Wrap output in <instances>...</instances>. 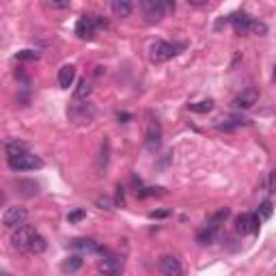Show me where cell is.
<instances>
[{"instance_id":"ac0fdd59","label":"cell","mask_w":276,"mask_h":276,"mask_svg":"<svg viewBox=\"0 0 276 276\" xmlns=\"http://www.w3.org/2000/svg\"><path fill=\"white\" fill-rule=\"evenodd\" d=\"M4 151H6V158H18L22 154H28V147H26V142L16 138V140H9L4 144Z\"/></svg>"},{"instance_id":"74e56055","label":"cell","mask_w":276,"mask_h":276,"mask_svg":"<svg viewBox=\"0 0 276 276\" xmlns=\"http://www.w3.org/2000/svg\"><path fill=\"white\" fill-rule=\"evenodd\" d=\"M274 80H276V69H274Z\"/></svg>"},{"instance_id":"44dd1931","label":"cell","mask_w":276,"mask_h":276,"mask_svg":"<svg viewBox=\"0 0 276 276\" xmlns=\"http://www.w3.org/2000/svg\"><path fill=\"white\" fill-rule=\"evenodd\" d=\"M229 214H231L229 207H222V210L216 212V214H214V216L210 218V222H207V226H214V229H220V224H222L224 220L229 218Z\"/></svg>"},{"instance_id":"6da1fadb","label":"cell","mask_w":276,"mask_h":276,"mask_svg":"<svg viewBox=\"0 0 276 276\" xmlns=\"http://www.w3.org/2000/svg\"><path fill=\"white\" fill-rule=\"evenodd\" d=\"M106 26H108V22L102 16L86 13V16H82L78 20V24H76V34H78L80 39H93L95 32H98L100 28H106Z\"/></svg>"},{"instance_id":"836d02e7","label":"cell","mask_w":276,"mask_h":276,"mask_svg":"<svg viewBox=\"0 0 276 276\" xmlns=\"http://www.w3.org/2000/svg\"><path fill=\"white\" fill-rule=\"evenodd\" d=\"M116 205H123V188H116Z\"/></svg>"},{"instance_id":"4316f807","label":"cell","mask_w":276,"mask_h":276,"mask_svg":"<svg viewBox=\"0 0 276 276\" xmlns=\"http://www.w3.org/2000/svg\"><path fill=\"white\" fill-rule=\"evenodd\" d=\"M108 154H110L108 140H104V144H102V151H100V160H98V170H100V175H102V172L106 170V166H108Z\"/></svg>"},{"instance_id":"cb8c5ba5","label":"cell","mask_w":276,"mask_h":276,"mask_svg":"<svg viewBox=\"0 0 276 276\" xmlns=\"http://www.w3.org/2000/svg\"><path fill=\"white\" fill-rule=\"evenodd\" d=\"M188 108H190V112H198V114L210 112V110L214 108V100H201V102L188 104Z\"/></svg>"},{"instance_id":"7c38bea8","label":"cell","mask_w":276,"mask_h":276,"mask_svg":"<svg viewBox=\"0 0 276 276\" xmlns=\"http://www.w3.org/2000/svg\"><path fill=\"white\" fill-rule=\"evenodd\" d=\"M259 222H261V218L254 216V214H240L238 220H236V229H238V233H242V236H246V233H257Z\"/></svg>"},{"instance_id":"8992f818","label":"cell","mask_w":276,"mask_h":276,"mask_svg":"<svg viewBox=\"0 0 276 276\" xmlns=\"http://www.w3.org/2000/svg\"><path fill=\"white\" fill-rule=\"evenodd\" d=\"M34 236H37V231H34L32 226H28V224L18 226L11 236V246L20 252H30V242Z\"/></svg>"},{"instance_id":"4dcf8cb0","label":"cell","mask_w":276,"mask_h":276,"mask_svg":"<svg viewBox=\"0 0 276 276\" xmlns=\"http://www.w3.org/2000/svg\"><path fill=\"white\" fill-rule=\"evenodd\" d=\"M82 218H86V212H82V210H76V212H72L67 216L69 222H78V220H82Z\"/></svg>"},{"instance_id":"d4e9b609","label":"cell","mask_w":276,"mask_h":276,"mask_svg":"<svg viewBox=\"0 0 276 276\" xmlns=\"http://www.w3.org/2000/svg\"><path fill=\"white\" fill-rule=\"evenodd\" d=\"M259 190H264V192H274L276 190V170H270L264 179H261Z\"/></svg>"},{"instance_id":"8d00e7d4","label":"cell","mask_w":276,"mask_h":276,"mask_svg":"<svg viewBox=\"0 0 276 276\" xmlns=\"http://www.w3.org/2000/svg\"><path fill=\"white\" fill-rule=\"evenodd\" d=\"M188 4H194V6H205L207 0H188Z\"/></svg>"},{"instance_id":"9a60e30c","label":"cell","mask_w":276,"mask_h":276,"mask_svg":"<svg viewBox=\"0 0 276 276\" xmlns=\"http://www.w3.org/2000/svg\"><path fill=\"white\" fill-rule=\"evenodd\" d=\"M229 22L236 26V30L238 32H248V28H250V22H252V18L248 16V13L244 11H240V13H233V16L229 18Z\"/></svg>"},{"instance_id":"f1b7e54d","label":"cell","mask_w":276,"mask_h":276,"mask_svg":"<svg viewBox=\"0 0 276 276\" xmlns=\"http://www.w3.org/2000/svg\"><path fill=\"white\" fill-rule=\"evenodd\" d=\"M248 32H250V34H259V37H261V34H266V32H268V26H266L264 22H259V20H252V22H250V28H248Z\"/></svg>"},{"instance_id":"1f68e13d","label":"cell","mask_w":276,"mask_h":276,"mask_svg":"<svg viewBox=\"0 0 276 276\" xmlns=\"http://www.w3.org/2000/svg\"><path fill=\"white\" fill-rule=\"evenodd\" d=\"M46 4H48V9H69L72 6V2H54V0H50Z\"/></svg>"},{"instance_id":"2e32d148","label":"cell","mask_w":276,"mask_h":276,"mask_svg":"<svg viewBox=\"0 0 276 276\" xmlns=\"http://www.w3.org/2000/svg\"><path fill=\"white\" fill-rule=\"evenodd\" d=\"M74 78H76V67L74 65H63L58 69V84H60V88L72 86Z\"/></svg>"},{"instance_id":"ba28073f","label":"cell","mask_w":276,"mask_h":276,"mask_svg":"<svg viewBox=\"0 0 276 276\" xmlns=\"http://www.w3.org/2000/svg\"><path fill=\"white\" fill-rule=\"evenodd\" d=\"M123 268H126V261L123 257H116V254H106V259L100 261L98 270L106 276H121Z\"/></svg>"},{"instance_id":"d6986e66","label":"cell","mask_w":276,"mask_h":276,"mask_svg":"<svg viewBox=\"0 0 276 276\" xmlns=\"http://www.w3.org/2000/svg\"><path fill=\"white\" fill-rule=\"evenodd\" d=\"M91 93H93L91 82H88V80H80L78 86H76V91H74V100L76 102H86L88 98H91Z\"/></svg>"},{"instance_id":"603a6c76","label":"cell","mask_w":276,"mask_h":276,"mask_svg":"<svg viewBox=\"0 0 276 276\" xmlns=\"http://www.w3.org/2000/svg\"><path fill=\"white\" fill-rule=\"evenodd\" d=\"M63 272H78L80 268H82V257L80 254H72V257H67L65 261H63Z\"/></svg>"},{"instance_id":"7402d4cb","label":"cell","mask_w":276,"mask_h":276,"mask_svg":"<svg viewBox=\"0 0 276 276\" xmlns=\"http://www.w3.org/2000/svg\"><path fill=\"white\" fill-rule=\"evenodd\" d=\"M72 248H78V250H100V246L95 244L93 240H86V238H78V240H72L69 242Z\"/></svg>"},{"instance_id":"52a82bcc","label":"cell","mask_w":276,"mask_h":276,"mask_svg":"<svg viewBox=\"0 0 276 276\" xmlns=\"http://www.w3.org/2000/svg\"><path fill=\"white\" fill-rule=\"evenodd\" d=\"M26 218H28L26 207L11 205V207H6L4 214H2V224L6 226V229H18V226H22L26 222Z\"/></svg>"},{"instance_id":"d590c367","label":"cell","mask_w":276,"mask_h":276,"mask_svg":"<svg viewBox=\"0 0 276 276\" xmlns=\"http://www.w3.org/2000/svg\"><path fill=\"white\" fill-rule=\"evenodd\" d=\"M116 119H119L121 123H128V119H132V116H130L128 112H119V114H116Z\"/></svg>"},{"instance_id":"30bf717a","label":"cell","mask_w":276,"mask_h":276,"mask_svg":"<svg viewBox=\"0 0 276 276\" xmlns=\"http://www.w3.org/2000/svg\"><path fill=\"white\" fill-rule=\"evenodd\" d=\"M257 102H259L257 88H246V91H242L240 95H236V98L231 100V106L236 110H248V108H252Z\"/></svg>"},{"instance_id":"7a4b0ae2","label":"cell","mask_w":276,"mask_h":276,"mask_svg":"<svg viewBox=\"0 0 276 276\" xmlns=\"http://www.w3.org/2000/svg\"><path fill=\"white\" fill-rule=\"evenodd\" d=\"M184 44H168V41H156L149 50L151 63H166L172 56H177L179 50H184Z\"/></svg>"},{"instance_id":"f546056e","label":"cell","mask_w":276,"mask_h":276,"mask_svg":"<svg viewBox=\"0 0 276 276\" xmlns=\"http://www.w3.org/2000/svg\"><path fill=\"white\" fill-rule=\"evenodd\" d=\"M259 216L264 218V220H268V218L272 216V203L270 201H264V203L259 205Z\"/></svg>"},{"instance_id":"4fadbf2b","label":"cell","mask_w":276,"mask_h":276,"mask_svg":"<svg viewBox=\"0 0 276 276\" xmlns=\"http://www.w3.org/2000/svg\"><path fill=\"white\" fill-rule=\"evenodd\" d=\"M240 126H250V119H246V116H242V114H231V116H226V119H218V123H216L218 130H233Z\"/></svg>"},{"instance_id":"5b68a950","label":"cell","mask_w":276,"mask_h":276,"mask_svg":"<svg viewBox=\"0 0 276 276\" xmlns=\"http://www.w3.org/2000/svg\"><path fill=\"white\" fill-rule=\"evenodd\" d=\"M6 164H9V168L11 170H16V172H22V170H34V168H41L44 166V160H41L39 156H34V154H22V156H18V158H6Z\"/></svg>"},{"instance_id":"484cf974","label":"cell","mask_w":276,"mask_h":276,"mask_svg":"<svg viewBox=\"0 0 276 276\" xmlns=\"http://www.w3.org/2000/svg\"><path fill=\"white\" fill-rule=\"evenodd\" d=\"M46 248H48V242H46V238H44V236H39V233H37V236L32 238V242H30V252H32V254H41V252L46 250Z\"/></svg>"},{"instance_id":"e575fe53","label":"cell","mask_w":276,"mask_h":276,"mask_svg":"<svg viewBox=\"0 0 276 276\" xmlns=\"http://www.w3.org/2000/svg\"><path fill=\"white\" fill-rule=\"evenodd\" d=\"M166 214H168V212H164V210H162V212H151V214H149V218H164Z\"/></svg>"},{"instance_id":"5bb4252c","label":"cell","mask_w":276,"mask_h":276,"mask_svg":"<svg viewBox=\"0 0 276 276\" xmlns=\"http://www.w3.org/2000/svg\"><path fill=\"white\" fill-rule=\"evenodd\" d=\"M16 190L22 196H34V194H39V184L34 182V179H18Z\"/></svg>"},{"instance_id":"277c9868","label":"cell","mask_w":276,"mask_h":276,"mask_svg":"<svg viewBox=\"0 0 276 276\" xmlns=\"http://www.w3.org/2000/svg\"><path fill=\"white\" fill-rule=\"evenodd\" d=\"M67 114H69V119H72L76 126H88L93 119H95V106L93 104H88V102H82V104H72L67 110Z\"/></svg>"},{"instance_id":"e0dca14e","label":"cell","mask_w":276,"mask_h":276,"mask_svg":"<svg viewBox=\"0 0 276 276\" xmlns=\"http://www.w3.org/2000/svg\"><path fill=\"white\" fill-rule=\"evenodd\" d=\"M110 9H112V13L116 18H128L134 9V2L132 0H114V2L110 4Z\"/></svg>"},{"instance_id":"8fae6325","label":"cell","mask_w":276,"mask_h":276,"mask_svg":"<svg viewBox=\"0 0 276 276\" xmlns=\"http://www.w3.org/2000/svg\"><path fill=\"white\" fill-rule=\"evenodd\" d=\"M162 144V126L158 121H151L144 132V147L149 151H158Z\"/></svg>"},{"instance_id":"83f0119b","label":"cell","mask_w":276,"mask_h":276,"mask_svg":"<svg viewBox=\"0 0 276 276\" xmlns=\"http://www.w3.org/2000/svg\"><path fill=\"white\" fill-rule=\"evenodd\" d=\"M41 54L37 50H20L16 54V60H24V63H34V60H39Z\"/></svg>"},{"instance_id":"d6a6232c","label":"cell","mask_w":276,"mask_h":276,"mask_svg":"<svg viewBox=\"0 0 276 276\" xmlns=\"http://www.w3.org/2000/svg\"><path fill=\"white\" fill-rule=\"evenodd\" d=\"M98 205H100V210H112V207H110V198H106V196H100Z\"/></svg>"},{"instance_id":"9c48e42d","label":"cell","mask_w":276,"mask_h":276,"mask_svg":"<svg viewBox=\"0 0 276 276\" xmlns=\"http://www.w3.org/2000/svg\"><path fill=\"white\" fill-rule=\"evenodd\" d=\"M158 268L164 276H184V266L175 254H162L158 261Z\"/></svg>"},{"instance_id":"3957f363","label":"cell","mask_w":276,"mask_h":276,"mask_svg":"<svg viewBox=\"0 0 276 276\" xmlns=\"http://www.w3.org/2000/svg\"><path fill=\"white\" fill-rule=\"evenodd\" d=\"M175 4L170 2H164V0H142L140 2V9H142V16L147 22H160V20L166 16V11L172 9Z\"/></svg>"},{"instance_id":"ffe728a7","label":"cell","mask_w":276,"mask_h":276,"mask_svg":"<svg viewBox=\"0 0 276 276\" xmlns=\"http://www.w3.org/2000/svg\"><path fill=\"white\" fill-rule=\"evenodd\" d=\"M216 238H218V229H214V226H205V229L198 231V236H196V240H198V244H201V246L214 244Z\"/></svg>"}]
</instances>
